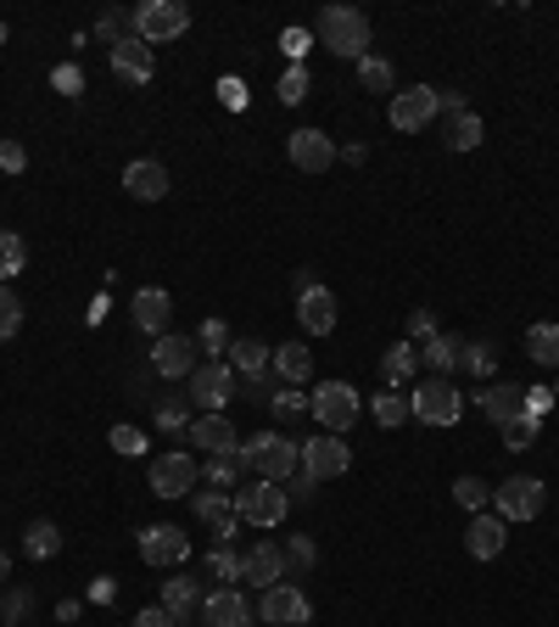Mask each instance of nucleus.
<instances>
[{
  "instance_id": "obj_1",
  "label": "nucleus",
  "mask_w": 559,
  "mask_h": 627,
  "mask_svg": "<svg viewBox=\"0 0 559 627\" xmlns=\"http://www.w3.org/2000/svg\"><path fill=\"white\" fill-rule=\"evenodd\" d=\"M235 454H241L246 471H257V482H280V488H286V482L303 471V442L280 437V431H257V437H246Z\"/></svg>"
},
{
  "instance_id": "obj_2",
  "label": "nucleus",
  "mask_w": 559,
  "mask_h": 627,
  "mask_svg": "<svg viewBox=\"0 0 559 627\" xmlns=\"http://www.w3.org/2000/svg\"><path fill=\"white\" fill-rule=\"evenodd\" d=\"M314 34H319V45L330 56H347V62H363L369 56V18L358 7H325Z\"/></svg>"
},
{
  "instance_id": "obj_3",
  "label": "nucleus",
  "mask_w": 559,
  "mask_h": 627,
  "mask_svg": "<svg viewBox=\"0 0 559 627\" xmlns=\"http://www.w3.org/2000/svg\"><path fill=\"white\" fill-rule=\"evenodd\" d=\"M129 34L146 40V45H168L179 34H191V12H184L179 0H140L129 12Z\"/></svg>"
},
{
  "instance_id": "obj_4",
  "label": "nucleus",
  "mask_w": 559,
  "mask_h": 627,
  "mask_svg": "<svg viewBox=\"0 0 559 627\" xmlns=\"http://www.w3.org/2000/svg\"><path fill=\"white\" fill-rule=\"evenodd\" d=\"M308 415H314V420H319V431H330V437L352 431V426H358V415H363L358 387H347V382H319V387H314V398H308Z\"/></svg>"
},
{
  "instance_id": "obj_5",
  "label": "nucleus",
  "mask_w": 559,
  "mask_h": 627,
  "mask_svg": "<svg viewBox=\"0 0 559 627\" xmlns=\"http://www.w3.org/2000/svg\"><path fill=\"white\" fill-rule=\"evenodd\" d=\"M146 482H151L157 499H191V488L202 482V466H197V454H184V448H168V454L151 460Z\"/></svg>"
},
{
  "instance_id": "obj_6",
  "label": "nucleus",
  "mask_w": 559,
  "mask_h": 627,
  "mask_svg": "<svg viewBox=\"0 0 559 627\" xmlns=\"http://www.w3.org/2000/svg\"><path fill=\"white\" fill-rule=\"evenodd\" d=\"M235 510L246 526H280L292 515V499L280 482H252V488H235Z\"/></svg>"
},
{
  "instance_id": "obj_7",
  "label": "nucleus",
  "mask_w": 559,
  "mask_h": 627,
  "mask_svg": "<svg viewBox=\"0 0 559 627\" xmlns=\"http://www.w3.org/2000/svg\"><path fill=\"white\" fill-rule=\"evenodd\" d=\"M548 504V488L537 477H504V488H493V515L504 521H537Z\"/></svg>"
},
{
  "instance_id": "obj_8",
  "label": "nucleus",
  "mask_w": 559,
  "mask_h": 627,
  "mask_svg": "<svg viewBox=\"0 0 559 627\" xmlns=\"http://www.w3.org/2000/svg\"><path fill=\"white\" fill-rule=\"evenodd\" d=\"M347 471H352V448H347V437L319 431V437L303 442V477H314V482H336V477H347Z\"/></svg>"
},
{
  "instance_id": "obj_9",
  "label": "nucleus",
  "mask_w": 559,
  "mask_h": 627,
  "mask_svg": "<svg viewBox=\"0 0 559 627\" xmlns=\"http://www.w3.org/2000/svg\"><path fill=\"white\" fill-rule=\"evenodd\" d=\"M458 415H464V398H458V387L447 376H431V382L414 387V420H425V426H458Z\"/></svg>"
},
{
  "instance_id": "obj_10",
  "label": "nucleus",
  "mask_w": 559,
  "mask_h": 627,
  "mask_svg": "<svg viewBox=\"0 0 559 627\" xmlns=\"http://www.w3.org/2000/svg\"><path fill=\"white\" fill-rule=\"evenodd\" d=\"M191 404H202L208 415L235 404V370L224 365V358H202V365L191 370Z\"/></svg>"
},
{
  "instance_id": "obj_11",
  "label": "nucleus",
  "mask_w": 559,
  "mask_h": 627,
  "mask_svg": "<svg viewBox=\"0 0 559 627\" xmlns=\"http://www.w3.org/2000/svg\"><path fill=\"white\" fill-rule=\"evenodd\" d=\"M197 521L213 532V550H230L235 532H241V510H235V493H197L191 499Z\"/></svg>"
},
{
  "instance_id": "obj_12",
  "label": "nucleus",
  "mask_w": 559,
  "mask_h": 627,
  "mask_svg": "<svg viewBox=\"0 0 559 627\" xmlns=\"http://www.w3.org/2000/svg\"><path fill=\"white\" fill-rule=\"evenodd\" d=\"M392 129L403 135H420L431 118H436V90L431 84H409V90H392V107H387Z\"/></svg>"
},
{
  "instance_id": "obj_13",
  "label": "nucleus",
  "mask_w": 559,
  "mask_h": 627,
  "mask_svg": "<svg viewBox=\"0 0 559 627\" xmlns=\"http://www.w3.org/2000/svg\"><path fill=\"white\" fill-rule=\"evenodd\" d=\"M257 610H263V621H268V627H303V621L314 616L308 594H303L292 577H286V583H274V588H263Z\"/></svg>"
},
{
  "instance_id": "obj_14",
  "label": "nucleus",
  "mask_w": 559,
  "mask_h": 627,
  "mask_svg": "<svg viewBox=\"0 0 559 627\" xmlns=\"http://www.w3.org/2000/svg\"><path fill=\"white\" fill-rule=\"evenodd\" d=\"M286 157H292V168H303V174H330V168L341 163V146H336L325 129H297V135L286 140Z\"/></svg>"
},
{
  "instance_id": "obj_15",
  "label": "nucleus",
  "mask_w": 559,
  "mask_h": 627,
  "mask_svg": "<svg viewBox=\"0 0 559 627\" xmlns=\"http://www.w3.org/2000/svg\"><path fill=\"white\" fill-rule=\"evenodd\" d=\"M184 555H191V537H184V526L157 521V526L140 532V561H146V566H179Z\"/></svg>"
},
{
  "instance_id": "obj_16",
  "label": "nucleus",
  "mask_w": 559,
  "mask_h": 627,
  "mask_svg": "<svg viewBox=\"0 0 559 627\" xmlns=\"http://www.w3.org/2000/svg\"><path fill=\"white\" fill-rule=\"evenodd\" d=\"M197 358H202L197 336L168 331V336H157V347H151V370L168 376V382H179V376H191V370H197Z\"/></svg>"
},
{
  "instance_id": "obj_17",
  "label": "nucleus",
  "mask_w": 559,
  "mask_h": 627,
  "mask_svg": "<svg viewBox=\"0 0 559 627\" xmlns=\"http://www.w3.org/2000/svg\"><path fill=\"white\" fill-rule=\"evenodd\" d=\"M241 583H257V588L286 583V544H280V537H257V544L246 550V577Z\"/></svg>"
},
{
  "instance_id": "obj_18",
  "label": "nucleus",
  "mask_w": 559,
  "mask_h": 627,
  "mask_svg": "<svg viewBox=\"0 0 559 627\" xmlns=\"http://www.w3.org/2000/svg\"><path fill=\"white\" fill-rule=\"evenodd\" d=\"M168 186H173V179H168V168H162L157 157H135V163L124 168V191H129L135 202H162Z\"/></svg>"
},
{
  "instance_id": "obj_19",
  "label": "nucleus",
  "mask_w": 559,
  "mask_h": 627,
  "mask_svg": "<svg viewBox=\"0 0 559 627\" xmlns=\"http://www.w3.org/2000/svg\"><path fill=\"white\" fill-rule=\"evenodd\" d=\"M113 73L124 79V84H151L157 79V56H151V45L146 40H118L113 45Z\"/></svg>"
},
{
  "instance_id": "obj_20",
  "label": "nucleus",
  "mask_w": 559,
  "mask_h": 627,
  "mask_svg": "<svg viewBox=\"0 0 559 627\" xmlns=\"http://www.w3.org/2000/svg\"><path fill=\"white\" fill-rule=\"evenodd\" d=\"M504 537H509V521L493 515V510H482V515L471 521V532H464V550H471L476 561H498V555H504Z\"/></svg>"
},
{
  "instance_id": "obj_21",
  "label": "nucleus",
  "mask_w": 559,
  "mask_h": 627,
  "mask_svg": "<svg viewBox=\"0 0 559 627\" xmlns=\"http://www.w3.org/2000/svg\"><path fill=\"white\" fill-rule=\"evenodd\" d=\"M476 404H482V415H487V420H493V426L504 431L509 420H520V404H526V387H520V382H487Z\"/></svg>"
},
{
  "instance_id": "obj_22",
  "label": "nucleus",
  "mask_w": 559,
  "mask_h": 627,
  "mask_svg": "<svg viewBox=\"0 0 559 627\" xmlns=\"http://www.w3.org/2000/svg\"><path fill=\"white\" fill-rule=\"evenodd\" d=\"M191 448H202V454L213 460V454H235V420H224V415H197L191 420Z\"/></svg>"
},
{
  "instance_id": "obj_23",
  "label": "nucleus",
  "mask_w": 559,
  "mask_h": 627,
  "mask_svg": "<svg viewBox=\"0 0 559 627\" xmlns=\"http://www.w3.org/2000/svg\"><path fill=\"white\" fill-rule=\"evenodd\" d=\"M297 320H303V331H314V336H330L336 331V292L330 286H308L303 297H297Z\"/></svg>"
},
{
  "instance_id": "obj_24",
  "label": "nucleus",
  "mask_w": 559,
  "mask_h": 627,
  "mask_svg": "<svg viewBox=\"0 0 559 627\" xmlns=\"http://www.w3.org/2000/svg\"><path fill=\"white\" fill-rule=\"evenodd\" d=\"M202 621L208 627H252V605H246L241 588H219V594L202 599Z\"/></svg>"
},
{
  "instance_id": "obj_25",
  "label": "nucleus",
  "mask_w": 559,
  "mask_h": 627,
  "mask_svg": "<svg viewBox=\"0 0 559 627\" xmlns=\"http://www.w3.org/2000/svg\"><path fill=\"white\" fill-rule=\"evenodd\" d=\"M168 314H173V297L162 286H140L135 292V325L146 336H168Z\"/></svg>"
},
{
  "instance_id": "obj_26",
  "label": "nucleus",
  "mask_w": 559,
  "mask_h": 627,
  "mask_svg": "<svg viewBox=\"0 0 559 627\" xmlns=\"http://www.w3.org/2000/svg\"><path fill=\"white\" fill-rule=\"evenodd\" d=\"M268 358H274V347H263L257 336H241V342H230V358H224V365H230L241 382H263V376H268Z\"/></svg>"
},
{
  "instance_id": "obj_27",
  "label": "nucleus",
  "mask_w": 559,
  "mask_h": 627,
  "mask_svg": "<svg viewBox=\"0 0 559 627\" xmlns=\"http://www.w3.org/2000/svg\"><path fill=\"white\" fill-rule=\"evenodd\" d=\"M162 610L179 621V627H191V616H202V594L191 577H168L162 583Z\"/></svg>"
},
{
  "instance_id": "obj_28",
  "label": "nucleus",
  "mask_w": 559,
  "mask_h": 627,
  "mask_svg": "<svg viewBox=\"0 0 559 627\" xmlns=\"http://www.w3.org/2000/svg\"><path fill=\"white\" fill-rule=\"evenodd\" d=\"M268 370H274L280 382H286V387H297V382H308V376H314V353H308L303 342H286V347H274Z\"/></svg>"
},
{
  "instance_id": "obj_29",
  "label": "nucleus",
  "mask_w": 559,
  "mask_h": 627,
  "mask_svg": "<svg viewBox=\"0 0 559 627\" xmlns=\"http://www.w3.org/2000/svg\"><path fill=\"white\" fill-rule=\"evenodd\" d=\"M526 358H531V365H542V370H553V376H559V325L537 320V325L526 331Z\"/></svg>"
},
{
  "instance_id": "obj_30",
  "label": "nucleus",
  "mask_w": 559,
  "mask_h": 627,
  "mask_svg": "<svg viewBox=\"0 0 559 627\" xmlns=\"http://www.w3.org/2000/svg\"><path fill=\"white\" fill-rule=\"evenodd\" d=\"M420 365H425L431 376H447V370H458V336L436 331L431 342H420Z\"/></svg>"
},
{
  "instance_id": "obj_31",
  "label": "nucleus",
  "mask_w": 559,
  "mask_h": 627,
  "mask_svg": "<svg viewBox=\"0 0 559 627\" xmlns=\"http://www.w3.org/2000/svg\"><path fill=\"white\" fill-rule=\"evenodd\" d=\"M369 415H376V426L398 431L403 420H414V398H403V393L392 387V393H381V398H369Z\"/></svg>"
},
{
  "instance_id": "obj_32",
  "label": "nucleus",
  "mask_w": 559,
  "mask_h": 627,
  "mask_svg": "<svg viewBox=\"0 0 559 627\" xmlns=\"http://www.w3.org/2000/svg\"><path fill=\"white\" fill-rule=\"evenodd\" d=\"M62 550V526L56 521H29V532H23V555L29 561H51Z\"/></svg>"
},
{
  "instance_id": "obj_33",
  "label": "nucleus",
  "mask_w": 559,
  "mask_h": 627,
  "mask_svg": "<svg viewBox=\"0 0 559 627\" xmlns=\"http://www.w3.org/2000/svg\"><path fill=\"white\" fill-rule=\"evenodd\" d=\"M482 135H487V124L476 118V113H458V118H447V151H476L482 146Z\"/></svg>"
},
{
  "instance_id": "obj_34",
  "label": "nucleus",
  "mask_w": 559,
  "mask_h": 627,
  "mask_svg": "<svg viewBox=\"0 0 559 627\" xmlns=\"http://www.w3.org/2000/svg\"><path fill=\"white\" fill-rule=\"evenodd\" d=\"M414 365H420L414 342H392V347L381 353V370H387V382H392V387H403V382L414 376Z\"/></svg>"
},
{
  "instance_id": "obj_35",
  "label": "nucleus",
  "mask_w": 559,
  "mask_h": 627,
  "mask_svg": "<svg viewBox=\"0 0 559 627\" xmlns=\"http://www.w3.org/2000/svg\"><path fill=\"white\" fill-rule=\"evenodd\" d=\"M202 572H208L213 583H224V588H235V583L246 577V555H235V550H213V555L202 561Z\"/></svg>"
},
{
  "instance_id": "obj_36",
  "label": "nucleus",
  "mask_w": 559,
  "mask_h": 627,
  "mask_svg": "<svg viewBox=\"0 0 559 627\" xmlns=\"http://www.w3.org/2000/svg\"><path fill=\"white\" fill-rule=\"evenodd\" d=\"M23 269H29V247H23V236L0 230V286H7V281H18Z\"/></svg>"
},
{
  "instance_id": "obj_37",
  "label": "nucleus",
  "mask_w": 559,
  "mask_h": 627,
  "mask_svg": "<svg viewBox=\"0 0 559 627\" xmlns=\"http://www.w3.org/2000/svg\"><path fill=\"white\" fill-rule=\"evenodd\" d=\"M458 365L471 370V376H482V382H493V370H498V347H493V342H464V347H458Z\"/></svg>"
},
{
  "instance_id": "obj_38",
  "label": "nucleus",
  "mask_w": 559,
  "mask_h": 627,
  "mask_svg": "<svg viewBox=\"0 0 559 627\" xmlns=\"http://www.w3.org/2000/svg\"><path fill=\"white\" fill-rule=\"evenodd\" d=\"M358 84L369 90V96H387V90L398 84V73H392L387 56H363V62H358Z\"/></svg>"
},
{
  "instance_id": "obj_39",
  "label": "nucleus",
  "mask_w": 559,
  "mask_h": 627,
  "mask_svg": "<svg viewBox=\"0 0 559 627\" xmlns=\"http://www.w3.org/2000/svg\"><path fill=\"white\" fill-rule=\"evenodd\" d=\"M453 499H458V510H471V515H482V510L493 504V488H487L482 477H458V482H453Z\"/></svg>"
},
{
  "instance_id": "obj_40",
  "label": "nucleus",
  "mask_w": 559,
  "mask_h": 627,
  "mask_svg": "<svg viewBox=\"0 0 559 627\" xmlns=\"http://www.w3.org/2000/svg\"><path fill=\"white\" fill-rule=\"evenodd\" d=\"M314 566H319V544H314V537H308V532H303V537H286V577H292V572L303 577V572H314Z\"/></svg>"
},
{
  "instance_id": "obj_41",
  "label": "nucleus",
  "mask_w": 559,
  "mask_h": 627,
  "mask_svg": "<svg viewBox=\"0 0 559 627\" xmlns=\"http://www.w3.org/2000/svg\"><path fill=\"white\" fill-rule=\"evenodd\" d=\"M241 471H246V466H241V454H213V460L202 466V477H208L219 493H230V488L241 482Z\"/></svg>"
},
{
  "instance_id": "obj_42",
  "label": "nucleus",
  "mask_w": 559,
  "mask_h": 627,
  "mask_svg": "<svg viewBox=\"0 0 559 627\" xmlns=\"http://www.w3.org/2000/svg\"><path fill=\"white\" fill-rule=\"evenodd\" d=\"M274 96L286 102V107L308 102V67H286V73H280V84H274Z\"/></svg>"
},
{
  "instance_id": "obj_43",
  "label": "nucleus",
  "mask_w": 559,
  "mask_h": 627,
  "mask_svg": "<svg viewBox=\"0 0 559 627\" xmlns=\"http://www.w3.org/2000/svg\"><path fill=\"white\" fill-rule=\"evenodd\" d=\"M197 347H202L208 358H230V325H224V320H208V325L197 331Z\"/></svg>"
},
{
  "instance_id": "obj_44",
  "label": "nucleus",
  "mask_w": 559,
  "mask_h": 627,
  "mask_svg": "<svg viewBox=\"0 0 559 627\" xmlns=\"http://www.w3.org/2000/svg\"><path fill=\"white\" fill-rule=\"evenodd\" d=\"M18 331H23V303L12 286H0V342H12Z\"/></svg>"
},
{
  "instance_id": "obj_45",
  "label": "nucleus",
  "mask_w": 559,
  "mask_h": 627,
  "mask_svg": "<svg viewBox=\"0 0 559 627\" xmlns=\"http://www.w3.org/2000/svg\"><path fill=\"white\" fill-rule=\"evenodd\" d=\"M107 442L118 448L124 460H140V454H146V431H140V426H113V431H107Z\"/></svg>"
},
{
  "instance_id": "obj_46",
  "label": "nucleus",
  "mask_w": 559,
  "mask_h": 627,
  "mask_svg": "<svg viewBox=\"0 0 559 627\" xmlns=\"http://www.w3.org/2000/svg\"><path fill=\"white\" fill-rule=\"evenodd\" d=\"M157 426H162V431H184V426H191V409H184V398H157Z\"/></svg>"
},
{
  "instance_id": "obj_47",
  "label": "nucleus",
  "mask_w": 559,
  "mask_h": 627,
  "mask_svg": "<svg viewBox=\"0 0 559 627\" xmlns=\"http://www.w3.org/2000/svg\"><path fill=\"white\" fill-rule=\"evenodd\" d=\"M268 409H274L280 420H297V415H308V398H303L297 387H280V393L268 398Z\"/></svg>"
},
{
  "instance_id": "obj_48",
  "label": "nucleus",
  "mask_w": 559,
  "mask_h": 627,
  "mask_svg": "<svg viewBox=\"0 0 559 627\" xmlns=\"http://www.w3.org/2000/svg\"><path fill=\"white\" fill-rule=\"evenodd\" d=\"M280 51L292 56V67H303V56L314 51V34L308 29H286V34H280Z\"/></svg>"
},
{
  "instance_id": "obj_49",
  "label": "nucleus",
  "mask_w": 559,
  "mask_h": 627,
  "mask_svg": "<svg viewBox=\"0 0 559 627\" xmlns=\"http://www.w3.org/2000/svg\"><path fill=\"white\" fill-rule=\"evenodd\" d=\"M96 34H102L107 45H118V40H129V12H102V23H96Z\"/></svg>"
},
{
  "instance_id": "obj_50",
  "label": "nucleus",
  "mask_w": 559,
  "mask_h": 627,
  "mask_svg": "<svg viewBox=\"0 0 559 627\" xmlns=\"http://www.w3.org/2000/svg\"><path fill=\"white\" fill-rule=\"evenodd\" d=\"M548 409H553V393H548V387H526V404H520V415L542 426V415H548Z\"/></svg>"
},
{
  "instance_id": "obj_51",
  "label": "nucleus",
  "mask_w": 559,
  "mask_h": 627,
  "mask_svg": "<svg viewBox=\"0 0 559 627\" xmlns=\"http://www.w3.org/2000/svg\"><path fill=\"white\" fill-rule=\"evenodd\" d=\"M537 431H542V426L520 415V420H509V426H504V442H509V448H531V442H537Z\"/></svg>"
},
{
  "instance_id": "obj_52",
  "label": "nucleus",
  "mask_w": 559,
  "mask_h": 627,
  "mask_svg": "<svg viewBox=\"0 0 559 627\" xmlns=\"http://www.w3.org/2000/svg\"><path fill=\"white\" fill-rule=\"evenodd\" d=\"M286 499H292V510H303V504H314V499H319V482L297 471V477L286 482Z\"/></svg>"
},
{
  "instance_id": "obj_53",
  "label": "nucleus",
  "mask_w": 559,
  "mask_h": 627,
  "mask_svg": "<svg viewBox=\"0 0 559 627\" xmlns=\"http://www.w3.org/2000/svg\"><path fill=\"white\" fill-rule=\"evenodd\" d=\"M431 336H436V314H431V309H414V314H409V336H403V342H431Z\"/></svg>"
},
{
  "instance_id": "obj_54",
  "label": "nucleus",
  "mask_w": 559,
  "mask_h": 627,
  "mask_svg": "<svg viewBox=\"0 0 559 627\" xmlns=\"http://www.w3.org/2000/svg\"><path fill=\"white\" fill-rule=\"evenodd\" d=\"M51 84H56V90H62V96H84V73H78V67H73V62H62V67H56V73H51Z\"/></svg>"
},
{
  "instance_id": "obj_55",
  "label": "nucleus",
  "mask_w": 559,
  "mask_h": 627,
  "mask_svg": "<svg viewBox=\"0 0 559 627\" xmlns=\"http://www.w3.org/2000/svg\"><path fill=\"white\" fill-rule=\"evenodd\" d=\"M219 102H224L230 113H241V107H246V84H241L235 73H230V79H219Z\"/></svg>"
},
{
  "instance_id": "obj_56",
  "label": "nucleus",
  "mask_w": 559,
  "mask_h": 627,
  "mask_svg": "<svg viewBox=\"0 0 559 627\" xmlns=\"http://www.w3.org/2000/svg\"><path fill=\"white\" fill-rule=\"evenodd\" d=\"M84 599H89V605H113V599H118V577H89Z\"/></svg>"
},
{
  "instance_id": "obj_57",
  "label": "nucleus",
  "mask_w": 559,
  "mask_h": 627,
  "mask_svg": "<svg viewBox=\"0 0 559 627\" xmlns=\"http://www.w3.org/2000/svg\"><path fill=\"white\" fill-rule=\"evenodd\" d=\"M0 168H7V174H23V168H29V151H23L18 140H0Z\"/></svg>"
},
{
  "instance_id": "obj_58",
  "label": "nucleus",
  "mask_w": 559,
  "mask_h": 627,
  "mask_svg": "<svg viewBox=\"0 0 559 627\" xmlns=\"http://www.w3.org/2000/svg\"><path fill=\"white\" fill-rule=\"evenodd\" d=\"M29 605H34V599H29V588H18V594L7 599V610H0V621H7V627H18V621L29 616Z\"/></svg>"
},
{
  "instance_id": "obj_59",
  "label": "nucleus",
  "mask_w": 559,
  "mask_h": 627,
  "mask_svg": "<svg viewBox=\"0 0 559 627\" xmlns=\"http://www.w3.org/2000/svg\"><path fill=\"white\" fill-rule=\"evenodd\" d=\"M129 627H179V621H173V616H168L162 605H146V610H140V616H135Z\"/></svg>"
},
{
  "instance_id": "obj_60",
  "label": "nucleus",
  "mask_w": 559,
  "mask_h": 627,
  "mask_svg": "<svg viewBox=\"0 0 559 627\" xmlns=\"http://www.w3.org/2000/svg\"><path fill=\"white\" fill-rule=\"evenodd\" d=\"M107 314H113V303H107V292H96V297H89V309H84V320H89V325H102Z\"/></svg>"
},
{
  "instance_id": "obj_61",
  "label": "nucleus",
  "mask_w": 559,
  "mask_h": 627,
  "mask_svg": "<svg viewBox=\"0 0 559 627\" xmlns=\"http://www.w3.org/2000/svg\"><path fill=\"white\" fill-rule=\"evenodd\" d=\"M0 583H12V561H7V550H0Z\"/></svg>"
},
{
  "instance_id": "obj_62",
  "label": "nucleus",
  "mask_w": 559,
  "mask_h": 627,
  "mask_svg": "<svg viewBox=\"0 0 559 627\" xmlns=\"http://www.w3.org/2000/svg\"><path fill=\"white\" fill-rule=\"evenodd\" d=\"M553 404H559V382H553Z\"/></svg>"
},
{
  "instance_id": "obj_63",
  "label": "nucleus",
  "mask_w": 559,
  "mask_h": 627,
  "mask_svg": "<svg viewBox=\"0 0 559 627\" xmlns=\"http://www.w3.org/2000/svg\"><path fill=\"white\" fill-rule=\"evenodd\" d=\"M0 40H7V23H0Z\"/></svg>"
}]
</instances>
